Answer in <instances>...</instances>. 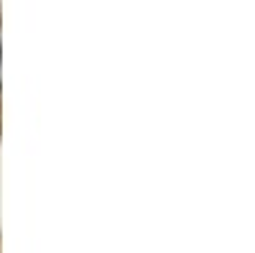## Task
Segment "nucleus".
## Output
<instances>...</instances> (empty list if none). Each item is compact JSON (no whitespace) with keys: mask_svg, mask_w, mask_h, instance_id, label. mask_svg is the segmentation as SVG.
<instances>
[{"mask_svg":"<svg viewBox=\"0 0 255 253\" xmlns=\"http://www.w3.org/2000/svg\"><path fill=\"white\" fill-rule=\"evenodd\" d=\"M0 82H3V69H0Z\"/></svg>","mask_w":255,"mask_h":253,"instance_id":"1","label":"nucleus"}]
</instances>
